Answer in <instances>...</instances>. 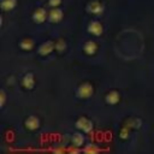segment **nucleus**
Instances as JSON below:
<instances>
[{
    "label": "nucleus",
    "mask_w": 154,
    "mask_h": 154,
    "mask_svg": "<svg viewBox=\"0 0 154 154\" xmlns=\"http://www.w3.org/2000/svg\"><path fill=\"white\" fill-rule=\"evenodd\" d=\"M63 17H64V13H63V11H61L60 8H58V7H53V8L49 11V13H48V20H49L51 23H59V22L63 19Z\"/></svg>",
    "instance_id": "obj_5"
},
{
    "label": "nucleus",
    "mask_w": 154,
    "mask_h": 154,
    "mask_svg": "<svg viewBox=\"0 0 154 154\" xmlns=\"http://www.w3.org/2000/svg\"><path fill=\"white\" fill-rule=\"evenodd\" d=\"M84 152H87V153H90V152H96V147H94L93 144H88V146L84 148Z\"/></svg>",
    "instance_id": "obj_17"
},
{
    "label": "nucleus",
    "mask_w": 154,
    "mask_h": 154,
    "mask_svg": "<svg viewBox=\"0 0 154 154\" xmlns=\"http://www.w3.org/2000/svg\"><path fill=\"white\" fill-rule=\"evenodd\" d=\"M71 142L75 147H81L84 144V136L81 134V132H76L72 135L71 137Z\"/></svg>",
    "instance_id": "obj_12"
},
{
    "label": "nucleus",
    "mask_w": 154,
    "mask_h": 154,
    "mask_svg": "<svg viewBox=\"0 0 154 154\" xmlns=\"http://www.w3.org/2000/svg\"><path fill=\"white\" fill-rule=\"evenodd\" d=\"M76 128L85 134H89L93 130V123L85 117H79L76 122Z\"/></svg>",
    "instance_id": "obj_2"
},
{
    "label": "nucleus",
    "mask_w": 154,
    "mask_h": 154,
    "mask_svg": "<svg viewBox=\"0 0 154 154\" xmlns=\"http://www.w3.org/2000/svg\"><path fill=\"white\" fill-rule=\"evenodd\" d=\"M5 100H6V95H5V93L4 91H1V106H4V103H5Z\"/></svg>",
    "instance_id": "obj_19"
},
{
    "label": "nucleus",
    "mask_w": 154,
    "mask_h": 154,
    "mask_svg": "<svg viewBox=\"0 0 154 154\" xmlns=\"http://www.w3.org/2000/svg\"><path fill=\"white\" fill-rule=\"evenodd\" d=\"M19 46L23 51H30V49L34 48V41L31 38H24V40L20 41Z\"/></svg>",
    "instance_id": "obj_14"
},
{
    "label": "nucleus",
    "mask_w": 154,
    "mask_h": 154,
    "mask_svg": "<svg viewBox=\"0 0 154 154\" xmlns=\"http://www.w3.org/2000/svg\"><path fill=\"white\" fill-rule=\"evenodd\" d=\"M24 125H25V128H26L28 130H36V129H38V126H40V120H38L37 117L30 116V117H28V118L25 119Z\"/></svg>",
    "instance_id": "obj_8"
},
{
    "label": "nucleus",
    "mask_w": 154,
    "mask_h": 154,
    "mask_svg": "<svg viewBox=\"0 0 154 154\" xmlns=\"http://www.w3.org/2000/svg\"><path fill=\"white\" fill-rule=\"evenodd\" d=\"M94 93V88L90 83H82L77 91H76V95L79 97V99H89Z\"/></svg>",
    "instance_id": "obj_1"
},
{
    "label": "nucleus",
    "mask_w": 154,
    "mask_h": 154,
    "mask_svg": "<svg viewBox=\"0 0 154 154\" xmlns=\"http://www.w3.org/2000/svg\"><path fill=\"white\" fill-rule=\"evenodd\" d=\"M105 100H106V102H107L108 105H117V103L120 101V95H119L118 91L111 90V91L106 95Z\"/></svg>",
    "instance_id": "obj_9"
},
{
    "label": "nucleus",
    "mask_w": 154,
    "mask_h": 154,
    "mask_svg": "<svg viewBox=\"0 0 154 154\" xmlns=\"http://www.w3.org/2000/svg\"><path fill=\"white\" fill-rule=\"evenodd\" d=\"M0 5L4 11H11L17 6V0H1Z\"/></svg>",
    "instance_id": "obj_13"
},
{
    "label": "nucleus",
    "mask_w": 154,
    "mask_h": 154,
    "mask_svg": "<svg viewBox=\"0 0 154 154\" xmlns=\"http://www.w3.org/2000/svg\"><path fill=\"white\" fill-rule=\"evenodd\" d=\"M88 11L93 14H101L103 12V5L97 1V0H94L91 2H89L88 5Z\"/></svg>",
    "instance_id": "obj_7"
},
{
    "label": "nucleus",
    "mask_w": 154,
    "mask_h": 154,
    "mask_svg": "<svg viewBox=\"0 0 154 154\" xmlns=\"http://www.w3.org/2000/svg\"><path fill=\"white\" fill-rule=\"evenodd\" d=\"M88 31L94 36H100L103 32V26L99 20H93L88 25Z\"/></svg>",
    "instance_id": "obj_4"
},
{
    "label": "nucleus",
    "mask_w": 154,
    "mask_h": 154,
    "mask_svg": "<svg viewBox=\"0 0 154 154\" xmlns=\"http://www.w3.org/2000/svg\"><path fill=\"white\" fill-rule=\"evenodd\" d=\"M48 4L51 7H58L61 4V0H48Z\"/></svg>",
    "instance_id": "obj_16"
},
{
    "label": "nucleus",
    "mask_w": 154,
    "mask_h": 154,
    "mask_svg": "<svg viewBox=\"0 0 154 154\" xmlns=\"http://www.w3.org/2000/svg\"><path fill=\"white\" fill-rule=\"evenodd\" d=\"M65 47H66V43H65V41L63 38H59L55 42V49H58L59 52H63L65 49Z\"/></svg>",
    "instance_id": "obj_15"
},
{
    "label": "nucleus",
    "mask_w": 154,
    "mask_h": 154,
    "mask_svg": "<svg viewBox=\"0 0 154 154\" xmlns=\"http://www.w3.org/2000/svg\"><path fill=\"white\" fill-rule=\"evenodd\" d=\"M22 85L25 89H32L35 85V77L32 73H26L22 79Z\"/></svg>",
    "instance_id": "obj_10"
},
{
    "label": "nucleus",
    "mask_w": 154,
    "mask_h": 154,
    "mask_svg": "<svg viewBox=\"0 0 154 154\" xmlns=\"http://www.w3.org/2000/svg\"><path fill=\"white\" fill-rule=\"evenodd\" d=\"M47 16H48L47 11H46L43 7H38V8H36V10L34 11V13H32V19H34L35 23L42 24V23L47 19Z\"/></svg>",
    "instance_id": "obj_3"
},
{
    "label": "nucleus",
    "mask_w": 154,
    "mask_h": 154,
    "mask_svg": "<svg viewBox=\"0 0 154 154\" xmlns=\"http://www.w3.org/2000/svg\"><path fill=\"white\" fill-rule=\"evenodd\" d=\"M120 137L122 138H128V129H123L122 130V132H120Z\"/></svg>",
    "instance_id": "obj_18"
},
{
    "label": "nucleus",
    "mask_w": 154,
    "mask_h": 154,
    "mask_svg": "<svg viewBox=\"0 0 154 154\" xmlns=\"http://www.w3.org/2000/svg\"><path fill=\"white\" fill-rule=\"evenodd\" d=\"M96 49H97V45L94 42V41H87L83 46V51L87 55H93L96 53Z\"/></svg>",
    "instance_id": "obj_11"
},
{
    "label": "nucleus",
    "mask_w": 154,
    "mask_h": 154,
    "mask_svg": "<svg viewBox=\"0 0 154 154\" xmlns=\"http://www.w3.org/2000/svg\"><path fill=\"white\" fill-rule=\"evenodd\" d=\"M54 49H55V43L52 42V41H46V42H43V43L38 47V53L45 57V55L51 54Z\"/></svg>",
    "instance_id": "obj_6"
}]
</instances>
